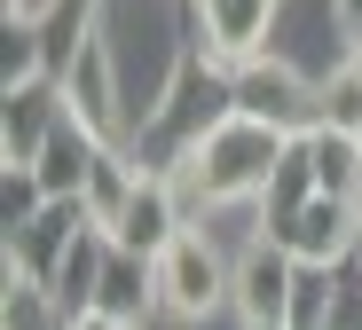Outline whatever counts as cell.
Segmentation results:
<instances>
[{"label":"cell","instance_id":"5bb4252c","mask_svg":"<svg viewBox=\"0 0 362 330\" xmlns=\"http://www.w3.org/2000/svg\"><path fill=\"white\" fill-rule=\"evenodd\" d=\"M47 205H55V196L40 189V173L32 165H8V189H0V220H8V236H24Z\"/></svg>","mask_w":362,"mask_h":330},{"label":"cell","instance_id":"2e32d148","mask_svg":"<svg viewBox=\"0 0 362 330\" xmlns=\"http://www.w3.org/2000/svg\"><path fill=\"white\" fill-rule=\"evenodd\" d=\"M71 330H127L118 314H71Z\"/></svg>","mask_w":362,"mask_h":330},{"label":"cell","instance_id":"277c9868","mask_svg":"<svg viewBox=\"0 0 362 330\" xmlns=\"http://www.w3.org/2000/svg\"><path fill=\"white\" fill-rule=\"evenodd\" d=\"M291 299H299V259L276 236H245L236 259H228V314H236V330H284Z\"/></svg>","mask_w":362,"mask_h":330},{"label":"cell","instance_id":"ba28073f","mask_svg":"<svg viewBox=\"0 0 362 330\" xmlns=\"http://www.w3.org/2000/svg\"><path fill=\"white\" fill-rule=\"evenodd\" d=\"M55 126H64V87H55V79L0 95V165H40V150H47Z\"/></svg>","mask_w":362,"mask_h":330},{"label":"cell","instance_id":"6da1fadb","mask_svg":"<svg viewBox=\"0 0 362 330\" xmlns=\"http://www.w3.org/2000/svg\"><path fill=\"white\" fill-rule=\"evenodd\" d=\"M284 150H291V134H276V126H260V118H245V110H221L205 134L181 142L158 173H173L181 205H189V220H197V213H228V205L268 196Z\"/></svg>","mask_w":362,"mask_h":330},{"label":"cell","instance_id":"30bf717a","mask_svg":"<svg viewBox=\"0 0 362 330\" xmlns=\"http://www.w3.org/2000/svg\"><path fill=\"white\" fill-rule=\"evenodd\" d=\"M103 268H110V228H79L64 252H55V268H47V291H55V307L64 314H87L95 307V291H103Z\"/></svg>","mask_w":362,"mask_h":330},{"label":"cell","instance_id":"3957f363","mask_svg":"<svg viewBox=\"0 0 362 330\" xmlns=\"http://www.w3.org/2000/svg\"><path fill=\"white\" fill-rule=\"evenodd\" d=\"M228 259H236V252H221V244L189 220V228L150 259L158 314H173V322H213V314H228Z\"/></svg>","mask_w":362,"mask_h":330},{"label":"cell","instance_id":"5b68a950","mask_svg":"<svg viewBox=\"0 0 362 330\" xmlns=\"http://www.w3.org/2000/svg\"><path fill=\"white\" fill-rule=\"evenodd\" d=\"M260 236H276L299 268H315V276H339V268H354L362 259V205H346V196H308L291 220H276V228H260Z\"/></svg>","mask_w":362,"mask_h":330},{"label":"cell","instance_id":"8fae6325","mask_svg":"<svg viewBox=\"0 0 362 330\" xmlns=\"http://www.w3.org/2000/svg\"><path fill=\"white\" fill-rule=\"evenodd\" d=\"M299 150H308V173H315L323 196H346V205H362V134L315 126V134H299Z\"/></svg>","mask_w":362,"mask_h":330},{"label":"cell","instance_id":"4fadbf2b","mask_svg":"<svg viewBox=\"0 0 362 330\" xmlns=\"http://www.w3.org/2000/svg\"><path fill=\"white\" fill-rule=\"evenodd\" d=\"M323 126L362 134V55H339L331 71H323Z\"/></svg>","mask_w":362,"mask_h":330},{"label":"cell","instance_id":"9a60e30c","mask_svg":"<svg viewBox=\"0 0 362 330\" xmlns=\"http://www.w3.org/2000/svg\"><path fill=\"white\" fill-rule=\"evenodd\" d=\"M331 32L346 55H362V0H331Z\"/></svg>","mask_w":362,"mask_h":330},{"label":"cell","instance_id":"52a82bcc","mask_svg":"<svg viewBox=\"0 0 362 330\" xmlns=\"http://www.w3.org/2000/svg\"><path fill=\"white\" fill-rule=\"evenodd\" d=\"M181 228H189V205H181L173 173L142 165V181H134V196H127V213L110 220V244H118V252H134V259H158Z\"/></svg>","mask_w":362,"mask_h":330},{"label":"cell","instance_id":"8992f818","mask_svg":"<svg viewBox=\"0 0 362 330\" xmlns=\"http://www.w3.org/2000/svg\"><path fill=\"white\" fill-rule=\"evenodd\" d=\"M276 16H284V0H189L197 55L221 63V71H236V63L276 47Z\"/></svg>","mask_w":362,"mask_h":330},{"label":"cell","instance_id":"7a4b0ae2","mask_svg":"<svg viewBox=\"0 0 362 330\" xmlns=\"http://www.w3.org/2000/svg\"><path fill=\"white\" fill-rule=\"evenodd\" d=\"M228 110H245L260 126H276V134H315L323 126V79H308L291 55H252V63H236L228 71Z\"/></svg>","mask_w":362,"mask_h":330},{"label":"cell","instance_id":"9c48e42d","mask_svg":"<svg viewBox=\"0 0 362 330\" xmlns=\"http://www.w3.org/2000/svg\"><path fill=\"white\" fill-rule=\"evenodd\" d=\"M110 142L103 134H87V126L64 110V126H55V134H47V150H40V189L55 196V205H79V189H87V173H95V158H103ZM118 150H127V142H118Z\"/></svg>","mask_w":362,"mask_h":330},{"label":"cell","instance_id":"7c38bea8","mask_svg":"<svg viewBox=\"0 0 362 330\" xmlns=\"http://www.w3.org/2000/svg\"><path fill=\"white\" fill-rule=\"evenodd\" d=\"M0 330H71V314L55 307V291L24 268H8V291H0Z\"/></svg>","mask_w":362,"mask_h":330}]
</instances>
